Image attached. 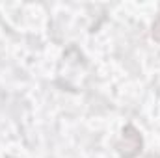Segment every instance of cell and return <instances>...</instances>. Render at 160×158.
<instances>
[{
    "label": "cell",
    "mask_w": 160,
    "mask_h": 158,
    "mask_svg": "<svg viewBox=\"0 0 160 158\" xmlns=\"http://www.w3.org/2000/svg\"><path fill=\"white\" fill-rule=\"evenodd\" d=\"M140 147H142V136H140V132L132 125L125 126L123 128V138H121V141L118 143V149H119L121 156L123 158L136 156L140 153Z\"/></svg>",
    "instance_id": "6da1fadb"
}]
</instances>
